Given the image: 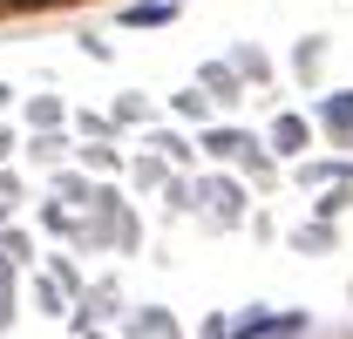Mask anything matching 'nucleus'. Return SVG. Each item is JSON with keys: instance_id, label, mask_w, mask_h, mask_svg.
<instances>
[{"instance_id": "nucleus-1", "label": "nucleus", "mask_w": 353, "mask_h": 339, "mask_svg": "<svg viewBox=\"0 0 353 339\" xmlns=\"http://www.w3.org/2000/svg\"><path fill=\"white\" fill-rule=\"evenodd\" d=\"M326 123L340 129V136H353V95H333L326 102Z\"/></svg>"}, {"instance_id": "nucleus-2", "label": "nucleus", "mask_w": 353, "mask_h": 339, "mask_svg": "<svg viewBox=\"0 0 353 339\" xmlns=\"http://www.w3.org/2000/svg\"><path fill=\"white\" fill-rule=\"evenodd\" d=\"M272 136H279V150H299V136H306V129H299V116H285V123L272 129Z\"/></svg>"}, {"instance_id": "nucleus-3", "label": "nucleus", "mask_w": 353, "mask_h": 339, "mask_svg": "<svg viewBox=\"0 0 353 339\" xmlns=\"http://www.w3.org/2000/svg\"><path fill=\"white\" fill-rule=\"evenodd\" d=\"M0 7H34V0H0Z\"/></svg>"}]
</instances>
